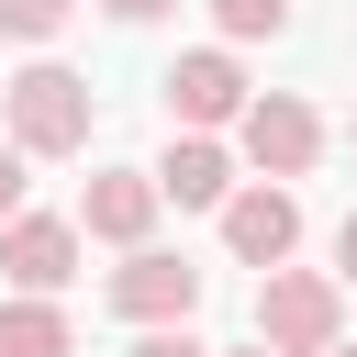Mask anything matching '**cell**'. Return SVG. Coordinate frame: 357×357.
Returning <instances> with one entry per match:
<instances>
[{"mask_svg": "<svg viewBox=\"0 0 357 357\" xmlns=\"http://www.w3.org/2000/svg\"><path fill=\"white\" fill-rule=\"evenodd\" d=\"M335 324H346V290L324 268H268L257 279V346L268 357H324Z\"/></svg>", "mask_w": 357, "mask_h": 357, "instance_id": "6da1fadb", "label": "cell"}, {"mask_svg": "<svg viewBox=\"0 0 357 357\" xmlns=\"http://www.w3.org/2000/svg\"><path fill=\"white\" fill-rule=\"evenodd\" d=\"M0 112H11V145L22 156H78L89 145V78L78 67H22L0 89Z\"/></svg>", "mask_w": 357, "mask_h": 357, "instance_id": "7a4b0ae2", "label": "cell"}, {"mask_svg": "<svg viewBox=\"0 0 357 357\" xmlns=\"http://www.w3.org/2000/svg\"><path fill=\"white\" fill-rule=\"evenodd\" d=\"M234 145H245V167H268V178H301V167L324 156V123H312V100H290V89H257V100L234 112Z\"/></svg>", "mask_w": 357, "mask_h": 357, "instance_id": "3957f363", "label": "cell"}, {"mask_svg": "<svg viewBox=\"0 0 357 357\" xmlns=\"http://www.w3.org/2000/svg\"><path fill=\"white\" fill-rule=\"evenodd\" d=\"M190 301H201V268H190V257L123 245V268H112V312H123V324H190Z\"/></svg>", "mask_w": 357, "mask_h": 357, "instance_id": "277c9868", "label": "cell"}, {"mask_svg": "<svg viewBox=\"0 0 357 357\" xmlns=\"http://www.w3.org/2000/svg\"><path fill=\"white\" fill-rule=\"evenodd\" d=\"M223 245H234L245 268H290V245H301V201H290V178L234 190V201H223Z\"/></svg>", "mask_w": 357, "mask_h": 357, "instance_id": "5b68a950", "label": "cell"}, {"mask_svg": "<svg viewBox=\"0 0 357 357\" xmlns=\"http://www.w3.org/2000/svg\"><path fill=\"white\" fill-rule=\"evenodd\" d=\"M0 268H11V290L56 301V290L78 279V223H56V212H11V223H0Z\"/></svg>", "mask_w": 357, "mask_h": 357, "instance_id": "8992f818", "label": "cell"}, {"mask_svg": "<svg viewBox=\"0 0 357 357\" xmlns=\"http://www.w3.org/2000/svg\"><path fill=\"white\" fill-rule=\"evenodd\" d=\"M156 89H167V112H178L190 134H212V123H234V112L257 100V89H245V67H234L223 45H201V56H178V67L156 78Z\"/></svg>", "mask_w": 357, "mask_h": 357, "instance_id": "52a82bcc", "label": "cell"}, {"mask_svg": "<svg viewBox=\"0 0 357 357\" xmlns=\"http://www.w3.org/2000/svg\"><path fill=\"white\" fill-rule=\"evenodd\" d=\"M145 223H156V167H100V178L78 190V234H100V245H145Z\"/></svg>", "mask_w": 357, "mask_h": 357, "instance_id": "ba28073f", "label": "cell"}, {"mask_svg": "<svg viewBox=\"0 0 357 357\" xmlns=\"http://www.w3.org/2000/svg\"><path fill=\"white\" fill-rule=\"evenodd\" d=\"M156 201H178V212H223V201H234V156H223L212 134H178V145L156 156Z\"/></svg>", "mask_w": 357, "mask_h": 357, "instance_id": "9c48e42d", "label": "cell"}, {"mask_svg": "<svg viewBox=\"0 0 357 357\" xmlns=\"http://www.w3.org/2000/svg\"><path fill=\"white\" fill-rule=\"evenodd\" d=\"M0 357H78V335H67V312L56 301H0Z\"/></svg>", "mask_w": 357, "mask_h": 357, "instance_id": "30bf717a", "label": "cell"}, {"mask_svg": "<svg viewBox=\"0 0 357 357\" xmlns=\"http://www.w3.org/2000/svg\"><path fill=\"white\" fill-rule=\"evenodd\" d=\"M212 22H223L234 45H257V33L279 45V33H290V0H212Z\"/></svg>", "mask_w": 357, "mask_h": 357, "instance_id": "8fae6325", "label": "cell"}, {"mask_svg": "<svg viewBox=\"0 0 357 357\" xmlns=\"http://www.w3.org/2000/svg\"><path fill=\"white\" fill-rule=\"evenodd\" d=\"M67 11H78V0H0V33L45 45V33H67Z\"/></svg>", "mask_w": 357, "mask_h": 357, "instance_id": "7c38bea8", "label": "cell"}, {"mask_svg": "<svg viewBox=\"0 0 357 357\" xmlns=\"http://www.w3.org/2000/svg\"><path fill=\"white\" fill-rule=\"evenodd\" d=\"M123 357H212V346H201V335H190V324H145V335H134V346H123Z\"/></svg>", "mask_w": 357, "mask_h": 357, "instance_id": "4fadbf2b", "label": "cell"}, {"mask_svg": "<svg viewBox=\"0 0 357 357\" xmlns=\"http://www.w3.org/2000/svg\"><path fill=\"white\" fill-rule=\"evenodd\" d=\"M22 212V145H0V223Z\"/></svg>", "mask_w": 357, "mask_h": 357, "instance_id": "5bb4252c", "label": "cell"}, {"mask_svg": "<svg viewBox=\"0 0 357 357\" xmlns=\"http://www.w3.org/2000/svg\"><path fill=\"white\" fill-rule=\"evenodd\" d=\"M335 279H357V212L335 223Z\"/></svg>", "mask_w": 357, "mask_h": 357, "instance_id": "9a60e30c", "label": "cell"}, {"mask_svg": "<svg viewBox=\"0 0 357 357\" xmlns=\"http://www.w3.org/2000/svg\"><path fill=\"white\" fill-rule=\"evenodd\" d=\"M112 22H156V11H178V0H100Z\"/></svg>", "mask_w": 357, "mask_h": 357, "instance_id": "2e32d148", "label": "cell"}, {"mask_svg": "<svg viewBox=\"0 0 357 357\" xmlns=\"http://www.w3.org/2000/svg\"><path fill=\"white\" fill-rule=\"evenodd\" d=\"M223 357H268V346H223Z\"/></svg>", "mask_w": 357, "mask_h": 357, "instance_id": "e0dca14e", "label": "cell"}, {"mask_svg": "<svg viewBox=\"0 0 357 357\" xmlns=\"http://www.w3.org/2000/svg\"><path fill=\"white\" fill-rule=\"evenodd\" d=\"M324 357H357V346H324Z\"/></svg>", "mask_w": 357, "mask_h": 357, "instance_id": "ac0fdd59", "label": "cell"}, {"mask_svg": "<svg viewBox=\"0 0 357 357\" xmlns=\"http://www.w3.org/2000/svg\"><path fill=\"white\" fill-rule=\"evenodd\" d=\"M346 145H357V123H346Z\"/></svg>", "mask_w": 357, "mask_h": 357, "instance_id": "d6986e66", "label": "cell"}]
</instances>
